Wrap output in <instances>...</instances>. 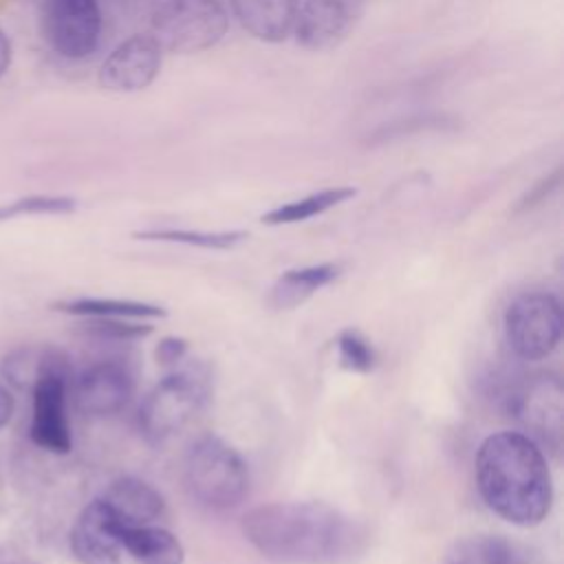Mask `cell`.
Returning a JSON list of instances; mask_svg holds the SVG:
<instances>
[{"label":"cell","instance_id":"30bf717a","mask_svg":"<svg viewBox=\"0 0 564 564\" xmlns=\"http://www.w3.org/2000/svg\"><path fill=\"white\" fill-rule=\"evenodd\" d=\"M163 62V48L152 35H132L115 46L99 66V86L110 93H137L148 88Z\"/></svg>","mask_w":564,"mask_h":564},{"label":"cell","instance_id":"8992f818","mask_svg":"<svg viewBox=\"0 0 564 564\" xmlns=\"http://www.w3.org/2000/svg\"><path fill=\"white\" fill-rule=\"evenodd\" d=\"M562 304L546 291L522 293L505 311L507 344L524 361L549 357L562 339Z\"/></svg>","mask_w":564,"mask_h":564},{"label":"cell","instance_id":"9a60e30c","mask_svg":"<svg viewBox=\"0 0 564 564\" xmlns=\"http://www.w3.org/2000/svg\"><path fill=\"white\" fill-rule=\"evenodd\" d=\"M231 11L247 33L262 42H284L295 22L300 0H229Z\"/></svg>","mask_w":564,"mask_h":564},{"label":"cell","instance_id":"9c48e42d","mask_svg":"<svg viewBox=\"0 0 564 564\" xmlns=\"http://www.w3.org/2000/svg\"><path fill=\"white\" fill-rule=\"evenodd\" d=\"M511 414L522 423L527 436L553 449L560 447L564 430V388L557 375L529 377L509 399Z\"/></svg>","mask_w":564,"mask_h":564},{"label":"cell","instance_id":"5bb4252c","mask_svg":"<svg viewBox=\"0 0 564 564\" xmlns=\"http://www.w3.org/2000/svg\"><path fill=\"white\" fill-rule=\"evenodd\" d=\"M101 500L121 527L154 524L165 513L163 496L150 482L134 476H123L115 480L104 491Z\"/></svg>","mask_w":564,"mask_h":564},{"label":"cell","instance_id":"ac0fdd59","mask_svg":"<svg viewBox=\"0 0 564 564\" xmlns=\"http://www.w3.org/2000/svg\"><path fill=\"white\" fill-rule=\"evenodd\" d=\"M443 564H529L527 553L502 535H467L456 540Z\"/></svg>","mask_w":564,"mask_h":564},{"label":"cell","instance_id":"277c9868","mask_svg":"<svg viewBox=\"0 0 564 564\" xmlns=\"http://www.w3.org/2000/svg\"><path fill=\"white\" fill-rule=\"evenodd\" d=\"M207 394V379L198 370H178L161 379L139 408L145 441L161 445L183 432L205 408Z\"/></svg>","mask_w":564,"mask_h":564},{"label":"cell","instance_id":"f1b7e54d","mask_svg":"<svg viewBox=\"0 0 564 564\" xmlns=\"http://www.w3.org/2000/svg\"><path fill=\"white\" fill-rule=\"evenodd\" d=\"M11 414H13V397L9 388L0 383V430L11 421Z\"/></svg>","mask_w":564,"mask_h":564},{"label":"cell","instance_id":"44dd1931","mask_svg":"<svg viewBox=\"0 0 564 564\" xmlns=\"http://www.w3.org/2000/svg\"><path fill=\"white\" fill-rule=\"evenodd\" d=\"M134 238L139 240H161V242H178L187 247H200V249H231L238 242L247 238V231L231 229V231H200V229H143L134 231Z\"/></svg>","mask_w":564,"mask_h":564},{"label":"cell","instance_id":"5b68a950","mask_svg":"<svg viewBox=\"0 0 564 564\" xmlns=\"http://www.w3.org/2000/svg\"><path fill=\"white\" fill-rule=\"evenodd\" d=\"M229 15L218 0H165L152 13V37L170 53H200L227 33Z\"/></svg>","mask_w":564,"mask_h":564},{"label":"cell","instance_id":"83f0119b","mask_svg":"<svg viewBox=\"0 0 564 564\" xmlns=\"http://www.w3.org/2000/svg\"><path fill=\"white\" fill-rule=\"evenodd\" d=\"M187 350V341L181 339V337H165L159 341L156 346V359L161 364H176L183 359Z\"/></svg>","mask_w":564,"mask_h":564},{"label":"cell","instance_id":"8fae6325","mask_svg":"<svg viewBox=\"0 0 564 564\" xmlns=\"http://www.w3.org/2000/svg\"><path fill=\"white\" fill-rule=\"evenodd\" d=\"M70 551L79 564H121L119 520L101 498L88 502L70 531Z\"/></svg>","mask_w":564,"mask_h":564},{"label":"cell","instance_id":"4dcf8cb0","mask_svg":"<svg viewBox=\"0 0 564 564\" xmlns=\"http://www.w3.org/2000/svg\"><path fill=\"white\" fill-rule=\"evenodd\" d=\"M0 564H29V562H18V560H0Z\"/></svg>","mask_w":564,"mask_h":564},{"label":"cell","instance_id":"f546056e","mask_svg":"<svg viewBox=\"0 0 564 564\" xmlns=\"http://www.w3.org/2000/svg\"><path fill=\"white\" fill-rule=\"evenodd\" d=\"M9 66H11V42L7 33L0 29V77L9 70Z\"/></svg>","mask_w":564,"mask_h":564},{"label":"cell","instance_id":"cb8c5ba5","mask_svg":"<svg viewBox=\"0 0 564 564\" xmlns=\"http://www.w3.org/2000/svg\"><path fill=\"white\" fill-rule=\"evenodd\" d=\"M445 128H456V119L449 115H438V112H427V115H414L403 121H392L388 126H379L372 134H368V143H388L392 139H403L408 134H416L423 130H445Z\"/></svg>","mask_w":564,"mask_h":564},{"label":"cell","instance_id":"7c38bea8","mask_svg":"<svg viewBox=\"0 0 564 564\" xmlns=\"http://www.w3.org/2000/svg\"><path fill=\"white\" fill-rule=\"evenodd\" d=\"M73 397L84 414L108 416L128 405L132 397V377L123 366L101 361L77 377Z\"/></svg>","mask_w":564,"mask_h":564},{"label":"cell","instance_id":"6da1fadb","mask_svg":"<svg viewBox=\"0 0 564 564\" xmlns=\"http://www.w3.org/2000/svg\"><path fill=\"white\" fill-rule=\"evenodd\" d=\"M247 542L275 564H344L364 544L352 518L326 502H269L242 518Z\"/></svg>","mask_w":564,"mask_h":564},{"label":"cell","instance_id":"e0dca14e","mask_svg":"<svg viewBox=\"0 0 564 564\" xmlns=\"http://www.w3.org/2000/svg\"><path fill=\"white\" fill-rule=\"evenodd\" d=\"M337 275H339V267L333 262L311 264V267H302V269H289L275 280L269 302H271V306L282 308V311L297 308L322 286L330 284Z\"/></svg>","mask_w":564,"mask_h":564},{"label":"cell","instance_id":"3957f363","mask_svg":"<svg viewBox=\"0 0 564 564\" xmlns=\"http://www.w3.org/2000/svg\"><path fill=\"white\" fill-rule=\"evenodd\" d=\"M183 471L192 498L209 509H231L249 491L247 463L214 434H205L189 445Z\"/></svg>","mask_w":564,"mask_h":564},{"label":"cell","instance_id":"4fadbf2b","mask_svg":"<svg viewBox=\"0 0 564 564\" xmlns=\"http://www.w3.org/2000/svg\"><path fill=\"white\" fill-rule=\"evenodd\" d=\"M350 24L352 11L346 0H304L291 33L306 51H328L348 35Z\"/></svg>","mask_w":564,"mask_h":564},{"label":"cell","instance_id":"7402d4cb","mask_svg":"<svg viewBox=\"0 0 564 564\" xmlns=\"http://www.w3.org/2000/svg\"><path fill=\"white\" fill-rule=\"evenodd\" d=\"M48 355H51V348L20 346L2 359L0 372L11 386H15L20 390H31L33 383L37 381V377L42 375V370L48 361Z\"/></svg>","mask_w":564,"mask_h":564},{"label":"cell","instance_id":"d6986e66","mask_svg":"<svg viewBox=\"0 0 564 564\" xmlns=\"http://www.w3.org/2000/svg\"><path fill=\"white\" fill-rule=\"evenodd\" d=\"M55 311L77 317H123V319H154L163 317L165 308L150 302L119 300V297H77L53 304Z\"/></svg>","mask_w":564,"mask_h":564},{"label":"cell","instance_id":"d4e9b609","mask_svg":"<svg viewBox=\"0 0 564 564\" xmlns=\"http://www.w3.org/2000/svg\"><path fill=\"white\" fill-rule=\"evenodd\" d=\"M337 357L339 364L352 372H370L377 361L375 348L355 328H346L337 335Z\"/></svg>","mask_w":564,"mask_h":564},{"label":"cell","instance_id":"7a4b0ae2","mask_svg":"<svg viewBox=\"0 0 564 564\" xmlns=\"http://www.w3.org/2000/svg\"><path fill=\"white\" fill-rule=\"evenodd\" d=\"M476 485L487 507L518 527L540 524L553 502L542 447L522 432L489 434L476 452Z\"/></svg>","mask_w":564,"mask_h":564},{"label":"cell","instance_id":"52a82bcc","mask_svg":"<svg viewBox=\"0 0 564 564\" xmlns=\"http://www.w3.org/2000/svg\"><path fill=\"white\" fill-rule=\"evenodd\" d=\"M70 383V364L64 352L51 348L48 361L31 388L33 412L29 436L31 441L53 454H68L73 447L70 425L66 414Z\"/></svg>","mask_w":564,"mask_h":564},{"label":"cell","instance_id":"603a6c76","mask_svg":"<svg viewBox=\"0 0 564 564\" xmlns=\"http://www.w3.org/2000/svg\"><path fill=\"white\" fill-rule=\"evenodd\" d=\"M75 209H77V200L70 196L33 194V196H22L13 203L0 205V223L18 216H59V214H70Z\"/></svg>","mask_w":564,"mask_h":564},{"label":"cell","instance_id":"484cf974","mask_svg":"<svg viewBox=\"0 0 564 564\" xmlns=\"http://www.w3.org/2000/svg\"><path fill=\"white\" fill-rule=\"evenodd\" d=\"M88 326L93 333L110 339H137L152 333L150 324L126 322L123 317H88Z\"/></svg>","mask_w":564,"mask_h":564},{"label":"cell","instance_id":"2e32d148","mask_svg":"<svg viewBox=\"0 0 564 564\" xmlns=\"http://www.w3.org/2000/svg\"><path fill=\"white\" fill-rule=\"evenodd\" d=\"M119 540L123 551H128L141 564H183L185 560L178 538L156 524H119Z\"/></svg>","mask_w":564,"mask_h":564},{"label":"cell","instance_id":"ba28073f","mask_svg":"<svg viewBox=\"0 0 564 564\" xmlns=\"http://www.w3.org/2000/svg\"><path fill=\"white\" fill-rule=\"evenodd\" d=\"M42 31L51 48L66 59L93 55L101 37L97 0H44Z\"/></svg>","mask_w":564,"mask_h":564},{"label":"cell","instance_id":"ffe728a7","mask_svg":"<svg viewBox=\"0 0 564 564\" xmlns=\"http://www.w3.org/2000/svg\"><path fill=\"white\" fill-rule=\"evenodd\" d=\"M357 194L355 187H326V189H319V192H313L304 198H297V200H291V203H284V205H278L269 212L262 214V223L264 225H291V223H302V220H308V218H315L346 200H350L352 196Z\"/></svg>","mask_w":564,"mask_h":564},{"label":"cell","instance_id":"4316f807","mask_svg":"<svg viewBox=\"0 0 564 564\" xmlns=\"http://www.w3.org/2000/svg\"><path fill=\"white\" fill-rule=\"evenodd\" d=\"M560 183H562V167H555L551 174L542 176L531 189H527L522 194V198L516 205V212H529V209L542 205L560 187Z\"/></svg>","mask_w":564,"mask_h":564}]
</instances>
